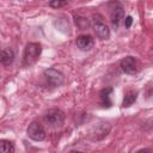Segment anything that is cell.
Returning a JSON list of instances; mask_svg holds the SVG:
<instances>
[{
    "label": "cell",
    "instance_id": "6da1fadb",
    "mask_svg": "<svg viewBox=\"0 0 153 153\" xmlns=\"http://www.w3.org/2000/svg\"><path fill=\"white\" fill-rule=\"evenodd\" d=\"M42 53V47L39 43L36 42H31L27 43L24 53H23V62L25 66H31L33 63L37 62V60L39 59V55Z\"/></svg>",
    "mask_w": 153,
    "mask_h": 153
},
{
    "label": "cell",
    "instance_id": "277c9868",
    "mask_svg": "<svg viewBox=\"0 0 153 153\" xmlns=\"http://www.w3.org/2000/svg\"><path fill=\"white\" fill-rule=\"evenodd\" d=\"M44 76L47 82L51 86V87H59L62 85L63 82V74L55 69V68H48L44 71Z\"/></svg>",
    "mask_w": 153,
    "mask_h": 153
},
{
    "label": "cell",
    "instance_id": "7a4b0ae2",
    "mask_svg": "<svg viewBox=\"0 0 153 153\" xmlns=\"http://www.w3.org/2000/svg\"><path fill=\"white\" fill-rule=\"evenodd\" d=\"M44 121L53 128H60L62 127L65 122V114L60 109H50L44 115Z\"/></svg>",
    "mask_w": 153,
    "mask_h": 153
},
{
    "label": "cell",
    "instance_id": "8fae6325",
    "mask_svg": "<svg viewBox=\"0 0 153 153\" xmlns=\"http://www.w3.org/2000/svg\"><path fill=\"white\" fill-rule=\"evenodd\" d=\"M14 61V53L11 48H5L1 51V63L5 66H10Z\"/></svg>",
    "mask_w": 153,
    "mask_h": 153
},
{
    "label": "cell",
    "instance_id": "4fadbf2b",
    "mask_svg": "<svg viewBox=\"0 0 153 153\" xmlns=\"http://www.w3.org/2000/svg\"><path fill=\"white\" fill-rule=\"evenodd\" d=\"M0 149L2 153H13L14 152V145L13 142H11L10 140H0Z\"/></svg>",
    "mask_w": 153,
    "mask_h": 153
},
{
    "label": "cell",
    "instance_id": "9c48e42d",
    "mask_svg": "<svg viewBox=\"0 0 153 153\" xmlns=\"http://www.w3.org/2000/svg\"><path fill=\"white\" fill-rule=\"evenodd\" d=\"M110 17H111V23H112V25H114L115 27H118L121 20H122L123 17H124V11H123V7H122V5H121L120 2H115V7L111 10Z\"/></svg>",
    "mask_w": 153,
    "mask_h": 153
},
{
    "label": "cell",
    "instance_id": "7c38bea8",
    "mask_svg": "<svg viewBox=\"0 0 153 153\" xmlns=\"http://www.w3.org/2000/svg\"><path fill=\"white\" fill-rule=\"evenodd\" d=\"M137 98V91H134V90H130L128 91L126 94H124V98L122 100V106L123 108H128L130 106Z\"/></svg>",
    "mask_w": 153,
    "mask_h": 153
},
{
    "label": "cell",
    "instance_id": "8992f818",
    "mask_svg": "<svg viewBox=\"0 0 153 153\" xmlns=\"http://www.w3.org/2000/svg\"><path fill=\"white\" fill-rule=\"evenodd\" d=\"M75 43H76L78 48L84 50V51L91 50L93 48V45H94V41H93L92 36H90V35H80V36H78Z\"/></svg>",
    "mask_w": 153,
    "mask_h": 153
},
{
    "label": "cell",
    "instance_id": "5bb4252c",
    "mask_svg": "<svg viewBox=\"0 0 153 153\" xmlns=\"http://www.w3.org/2000/svg\"><path fill=\"white\" fill-rule=\"evenodd\" d=\"M66 4H67L66 0H50V2H49V5H50L51 7H54V8L62 7V6H65Z\"/></svg>",
    "mask_w": 153,
    "mask_h": 153
},
{
    "label": "cell",
    "instance_id": "3957f363",
    "mask_svg": "<svg viewBox=\"0 0 153 153\" xmlns=\"http://www.w3.org/2000/svg\"><path fill=\"white\" fill-rule=\"evenodd\" d=\"M27 136L35 141H43L45 139V130L38 121H32L27 127Z\"/></svg>",
    "mask_w": 153,
    "mask_h": 153
},
{
    "label": "cell",
    "instance_id": "9a60e30c",
    "mask_svg": "<svg viewBox=\"0 0 153 153\" xmlns=\"http://www.w3.org/2000/svg\"><path fill=\"white\" fill-rule=\"evenodd\" d=\"M131 24H133V18H131L130 16H127L126 19H124V26H126L127 29H129V27L131 26Z\"/></svg>",
    "mask_w": 153,
    "mask_h": 153
},
{
    "label": "cell",
    "instance_id": "30bf717a",
    "mask_svg": "<svg viewBox=\"0 0 153 153\" xmlns=\"http://www.w3.org/2000/svg\"><path fill=\"white\" fill-rule=\"evenodd\" d=\"M112 93V88L111 87H105L100 91V102H102V105L105 106V108H110L112 105V102L110 99V94Z\"/></svg>",
    "mask_w": 153,
    "mask_h": 153
},
{
    "label": "cell",
    "instance_id": "5b68a950",
    "mask_svg": "<svg viewBox=\"0 0 153 153\" xmlns=\"http://www.w3.org/2000/svg\"><path fill=\"white\" fill-rule=\"evenodd\" d=\"M120 67L126 74H135L139 71V63L134 56H127L122 59L120 62Z\"/></svg>",
    "mask_w": 153,
    "mask_h": 153
},
{
    "label": "cell",
    "instance_id": "52a82bcc",
    "mask_svg": "<svg viewBox=\"0 0 153 153\" xmlns=\"http://www.w3.org/2000/svg\"><path fill=\"white\" fill-rule=\"evenodd\" d=\"M93 30L99 39H108L110 37V29L108 27L106 24H104L100 20H96L93 23Z\"/></svg>",
    "mask_w": 153,
    "mask_h": 153
},
{
    "label": "cell",
    "instance_id": "ba28073f",
    "mask_svg": "<svg viewBox=\"0 0 153 153\" xmlns=\"http://www.w3.org/2000/svg\"><path fill=\"white\" fill-rule=\"evenodd\" d=\"M109 131H110L109 123H99L91 131V137H92V140H102L108 135Z\"/></svg>",
    "mask_w": 153,
    "mask_h": 153
}]
</instances>
